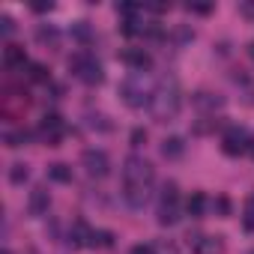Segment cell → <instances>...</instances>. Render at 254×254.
Returning <instances> with one entry per match:
<instances>
[{"instance_id":"1","label":"cell","mask_w":254,"mask_h":254,"mask_svg":"<svg viewBox=\"0 0 254 254\" xmlns=\"http://www.w3.org/2000/svg\"><path fill=\"white\" fill-rule=\"evenodd\" d=\"M156 183V171L147 159L129 156L123 162V200L132 209H141L150 200V189Z\"/></svg>"},{"instance_id":"31","label":"cell","mask_w":254,"mask_h":254,"mask_svg":"<svg viewBox=\"0 0 254 254\" xmlns=\"http://www.w3.org/2000/svg\"><path fill=\"white\" fill-rule=\"evenodd\" d=\"M33 9L36 12H45V9H51V3H33Z\"/></svg>"},{"instance_id":"14","label":"cell","mask_w":254,"mask_h":254,"mask_svg":"<svg viewBox=\"0 0 254 254\" xmlns=\"http://www.w3.org/2000/svg\"><path fill=\"white\" fill-rule=\"evenodd\" d=\"M90 236H93V230L84 224V221H75V227H72V233H69V245H90Z\"/></svg>"},{"instance_id":"26","label":"cell","mask_w":254,"mask_h":254,"mask_svg":"<svg viewBox=\"0 0 254 254\" xmlns=\"http://www.w3.org/2000/svg\"><path fill=\"white\" fill-rule=\"evenodd\" d=\"M0 24H3V36H12V30H15V21H12L9 15H3V18H0Z\"/></svg>"},{"instance_id":"19","label":"cell","mask_w":254,"mask_h":254,"mask_svg":"<svg viewBox=\"0 0 254 254\" xmlns=\"http://www.w3.org/2000/svg\"><path fill=\"white\" fill-rule=\"evenodd\" d=\"M194 105H197V108H221V99L212 96V93H197V96H194Z\"/></svg>"},{"instance_id":"27","label":"cell","mask_w":254,"mask_h":254,"mask_svg":"<svg viewBox=\"0 0 254 254\" xmlns=\"http://www.w3.org/2000/svg\"><path fill=\"white\" fill-rule=\"evenodd\" d=\"M189 12H200V15H206V12H212V6H209V3H189Z\"/></svg>"},{"instance_id":"18","label":"cell","mask_w":254,"mask_h":254,"mask_svg":"<svg viewBox=\"0 0 254 254\" xmlns=\"http://www.w3.org/2000/svg\"><path fill=\"white\" fill-rule=\"evenodd\" d=\"M90 245H93V248H111V245H114V236H111L108 230H93Z\"/></svg>"},{"instance_id":"5","label":"cell","mask_w":254,"mask_h":254,"mask_svg":"<svg viewBox=\"0 0 254 254\" xmlns=\"http://www.w3.org/2000/svg\"><path fill=\"white\" fill-rule=\"evenodd\" d=\"M177 221H180V191H177V183H168L159 197V224L171 227Z\"/></svg>"},{"instance_id":"2","label":"cell","mask_w":254,"mask_h":254,"mask_svg":"<svg viewBox=\"0 0 254 254\" xmlns=\"http://www.w3.org/2000/svg\"><path fill=\"white\" fill-rule=\"evenodd\" d=\"M150 108H153L156 120H162V123L174 120V117L183 111V90H180V84H177L174 78H171V81H162V84L153 90Z\"/></svg>"},{"instance_id":"12","label":"cell","mask_w":254,"mask_h":254,"mask_svg":"<svg viewBox=\"0 0 254 254\" xmlns=\"http://www.w3.org/2000/svg\"><path fill=\"white\" fill-rule=\"evenodd\" d=\"M183 153H186L183 138H165L162 141V156L165 159H183Z\"/></svg>"},{"instance_id":"22","label":"cell","mask_w":254,"mask_h":254,"mask_svg":"<svg viewBox=\"0 0 254 254\" xmlns=\"http://www.w3.org/2000/svg\"><path fill=\"white\" fill-rule=\"evenodd\" d=\"M36 39H39V42L57 45V30H54V27H39V30H36Z\"/></svg>"},{"instance_id":"34","label":"cell","mask_w":254,"mask_h":254,"mask_svg":"<svg viewBox=\"0 0 254 254\" xmlns=\"http://www.w3.org/2000/svg\"><path fill=\"white\" fill-rule=\"evenodd\" d=\"M3 254H9V251H3Z\"/></svg>"},{"instance_id":"20","label":"cell","mask_w":254,"mask_h":254,"mask_svg":"<svg viewBox=\"0 0 254 254\" xmlns=\"http://www.w3.org/2000/svg\"><path fill=\"white\" fill-rule=\"evenodd\" d=\"M242 224H245V230H254V194H248V200H245V209H242Z\"/></svg>"},{"instance_id":"30","label":"cell","mask_w":254,"mask_h":254,"mask_svg":"<svg viewBox=\"0 0 254 254\" xmlns=\"http://www.w3.org/2000/svg\"><path fill=\"white\" fill-rule=\"evenodd\" d=\"M132 254H156V248H153V245H135Z\"/></svg>"},{"instance_id":"10","label":"cell","mask_w":254,"mask_h":254,"mask_svg":"<svg viewBox=\"0 0 254 254\" xmlns=\"http://www.w3.org/2000/svg\"><path fill=\"white\" fill-rule=\"evenodd\" d=\"M189 245H191L194 254H221L224 251L218 236H203V233L200 236H189Z\"/></svg>"},{"instance_id":"28","label":"cell","mask_w":254,"mask_h":254,"mask_svg":"<svg viewBox=\"0 0 254 254\" xmlns=\"http://www.w3.org/2000/svg\"><path fill=\"white\" fill-rule=\"evenodd\" d=\"M144 141H147V132H144V129H135V132H132V144H135V147H141Z\"/></svg>"},{"instance_id":"9","label":"cell","mask_w":254,"mask_h":254,"mask_svg":"<svg viewBox=\"0 0 254 254\" xmlns=\"http://www.w3.org/2000/svg\"><path fill=\"white\" fill-rule=\"evenodd\" d=\"M123 63L129 66V69H135V72H144V69L153 66V57H150V51H144V48H126V51H123Z\"/></svg>"},{"instance_id":"11","label":"cell","mask_w":254,"mask_h":254,"mask_svg":"<svg viewBox=\"0 0 254 254\" xmlns=\"http://www.w3.org/2000/svg\"><path fill=\"white\" fill-rule=\"evenodd\" d=\"M3 63H6L9 69H24V66H30L21 45H6V48H3Z\"/></svg>"},{"instance_id":"35","label":"cell","mask_w":254,"mask_h":254,"mask_svg":"<svg viewBox=\"0 0 254 254\" xmlns=\"http://www.w3.org/2000/svg\"><path fill=\"white\" fill-rule=\"evenodd\" d=\"M251 254H254V251H251Z\"/></svg>"},{"instance_id":"21","label":"cell","mask_w":254,"mask_h":254,"mask_svg":"<svg viewBox=\"0 0 254 254\" xmlns=\"http://www.w3.org/2000/svg\"><path fill=\"white\" fill-rule=\"evenodd\" d=\"M27 141H30V132H27V129H18V132H9V135H6V144H9V147H24Z\"/></svg>"},{"instance_id":"33","label":"cell","mask_w":254,"mask_h":254,"mask_svg":"<svg viewBox=\"0 0 254 254\" xmlns=\"http://www.w3.org/2000/svg\"><path fill=\"white\" fill-rule=\"evenodd\" d=\"M248 153H251V156H254V141H251V144H248Z\"/></svg>"},{"instance_id":"23","label":"cell","mask_w":254,"mask_h":254,"mask_svg":"<svg viewBox=\"0 0 254 254\" xmlns=\"http://www.w3.org/2000/svg\"><path fill=\"white\" fill-rule=\"evenodd\" d=\"M9 180H12L15 186H21V183L27 180V165H12V171H9Z\"/></svg>"},{"instance_id":"25","label":"cell","mask_w":254,"mask_h":254,"mask_svg":"<svg viewBox=\"0 0 254 254\" xmlns=\"http://www.w3.org/2000/svg\"><path fill=\"white\" fill-rule=\"evenodd\" d=\"M117 12H120V15H126V21H129V18L138 12V6H135V3H120V6H117Z\"/></svg>"},{"instance_id":"6","label":"cell","mask_w":254,"mask_h":254,"mask_svg":"<svg viewBox=\"0 0 254 254\" xmlns=\"http://www.w3.org/2000/svg\"><path fill=\"white\" fill-rule=\"evenodd\" d=\"M36 135H39L48 147H57V144L63 141V135H66V123H63V117H60V114H45V117L39 120Z\"/></svg>"},{"instance_id":"7","label":"cell","mask_w":254,"mask_h":254,"mask_svg":"<svg viewBox=\"0 0 254 254\" xmlns=\"http://www.w3.org/2000/svg\"><path fill=\"white\" fill-rule=\"evenodd\" d=\"M81 165H84V171H87L90 177H99V180L111 174V159H108L105 150H84Z\"/></svg>"},{"instance_id":"24","label":"cell","mask_w":254,"mask_h":254,"mask_svg":"<svg viewBox=\"0 0 254 254\" xmlns=\"http://www.w3.org/2000/svg\"><path fill=\"white\" fill-rule=\"evenodd\" d=\"M90 126H93V129H99V132H108V129H111V123H105L102 114H96V117L90 114Z\"/></svg>"},{"instance_id":"29","label":"cell","mask_w":254,"mask_h":254,"mask_svg":"<svg viewBox=\"0 0 254 254\" xmlns=\"http://www.w3.org/2000/svg\"><path fill=\"white\" fill-rule=\"evenodd\" d=\"M212 206H215V209H218L221 215H227V212H230V203H227V197H218V200H215Z\"/></svg>"},{"instance_id":"3","label":"cell","mask_w":254,"mask_h":254,"mask_svg":"<svg viewBox=\"0 0 254 254\" xmlns=\"http://www.w3.org/2000/svg\"><path fill=\"white\" fill-rule=\"evenodd\" d=\"M120 96H123V102L129 105V108H144V105H150V102H153V90H150L144 72H135V75L126 78V81L120 84Z\"/></svg>"},{"instance_id":"8","label":"cell","mask_w":254,"mask_h":254,"mask_svg":"<svg viewBox=\"0 0 254 254\" xmlns=\"http://www.w3.org/2000/svg\"><path fill=\"white\" fill-rule=\"evenodd\" d=\"M248 144H251V138H248V132H245V129H239V126H230V129L224 132V138H221V147H224V153H227V156L248 153Z\"/></svg>"},{"instance_id":"4","label":"cell","mask_w":254,"mask_h":254,"mask_svg":"<svg viewBox=\"0 0 254 254\" xmlns=\"http://www.w3.org/2000/svg\"><path fill=\"white\" fill-rule=\"evenodd\" d=\"M69 69H72V75L75 78H81L84 84H102L105 81V72H102V63L90 54V51H75L72 57H69Z\"/></svg>"},{"instance_id":"13","label":"cell","mask_w":254,"mask_h":254,"mask_svg":"<svg viewBox=\"0 0 254 254\" xmlns=\"http://www.w3.org/2000/svg\"><path fill=\"white\" fill-rule=\"evenodd\" d=\"M48 203H51V197H48V191L39 186V189H33V194H30V212L33 215H42L45 209H48Z\"/></svg>"},{"instance_id":"17","label":"cell","mask_w":254,"mask_h":254,"mask_svg":"<svg viewBox=\"0 0 254 254\" xmlns=\"http://www.w3.org/2000/svg\"><path fill=\"white\" fill-rule=\"evenodd\" d=\"M203 209H206V197L200 191H191V197L186 200V212L189 215H203Z\"/></svg>"},{"instance_id":"32","label":"cell","mask_w":254,"mask_h":254,"mask_svg":"<svg viewBox=\"0 0 254 254\" xmlns=\"http://www.w3.org/2000/svg\"><path fill=\"white\" fill-rule=\"evenodd\" d=\"M248 54H251V57H254V42H251V45H248Z\"/></svg>"},{"instance_id":"15","label":"cell","mask_w":254,"mask_h":254,"mask_svg":"<svg viewBox=\"0 0 254 254\" xmlns=\"http://www.w3.org/2000/svg\"><path fill=\"white\" fill-rule=\"evenodd\" d=\"M27 78L36 81V84H48V81H51V72H48L45 63H30V66H27Z\"/></svg>"},{"instance_id":"16","label":"cell","mask_w":254,"mask_h":254,"mask_svg":"<svg viewBox=\"0 0 254 254\" xmlns=\"http://www.w3.org/2000/svg\"><path fill=\"white\" fill-rule=\"evenodd\" d=\"M48 177H51L54 183H72V168L63 165V162H57V165L48 168Z\"/></svg>"}]
</instances>
